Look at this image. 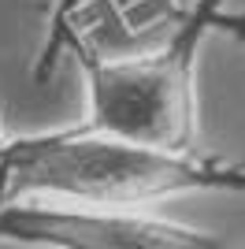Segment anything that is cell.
Wrapping results in <instances>:
<instances>
[{
	"label": "cell",
	"instance_id": "obj_1",
	"mask_svg": "<svg viewBox=\"0 0 245 249\" xmlns=\"http://www.w3.org/2000/svg\"><path fill=\"white\" fill-rule=\"evenodd\" d=\"M186 194L245 197V164L201 149H163L89 130L86 123L0 142V205L67 201L149 208Z\"/></svg>",
	"mask_w": 245,
	"mask_h": 249
},
{
	"label": "cell",
	"instance_id": "obj_2",
	"mask_svg": "<svg viewBox=\"0 0 245 249\" xmlns=\"http://www.w3.org/2000/svg\"><path fill=\"white\" fill-rule=\"evenodd\" d=\"M208 34H215V15L156 52L78 63L86 82L82 123L141 145L197 149V56Z\"/></svg>",
	"mask_w": 245,
	"mask_h": 249
},
{
	"label": "cell",
	"instance_id": "obj_3",
	"mask_svg": "<svg viewBox=\"0 0 245 249\" xmlns=\"http://www.w3.org/2000/svg\"><path fill=\"white\" fill-rule=\"evenodd\" d=\"M227 0H67L49 15L34 82H49L63 60H126L171 45L186 26L212 19Z\"/></svg>",
	"mask_w": 245,
	"mask_h": 249
},
{
	"label": "cell",
	"instance_id": "obj_4",
	"mask_svg": "<svg viewBox=\"0 0 245 249\" xmlns=\"http://www.w3.org/2000/svg\"><path fill=\"white\" fill-rule=\"evenodd\" d=\"M0 242L22 249H234L212 231L153 216L149 208L97 205H0Z\"/></svg>",
	"mask_w": 245,
	"mask_h": 249
},
{
	"label": "cell",
	"instance_id": "obj_5",
	"mask_svg": "<svg viewBox=\"0 0 245 249\" xmlns=\"http://www.w3.org/2000/svg\"><path fill=\"white\" fill-rule=\"evenodd\" d=\"M215 34H227L230 41L245 45V11H230V8H223L219 15H215Z\"/></svg>",
	"mask_w": 245,
	"mask_h": 249
},
{
	"label": "cell",
	"instance_id": "obj_6",
	"mask_svg": "<svg viewBox=\"0 0 245 249\" xmlns=\"http://www.w3.org/2000/svg\"><path fill=\"white\" fill-rule=\"evenodd\" d=\"M56 4H67V0H56ZM56 4H52V8H56Z\"/></svg>",
	"mask_w": 245,
	"mask_h": 249
}]
</instances>
